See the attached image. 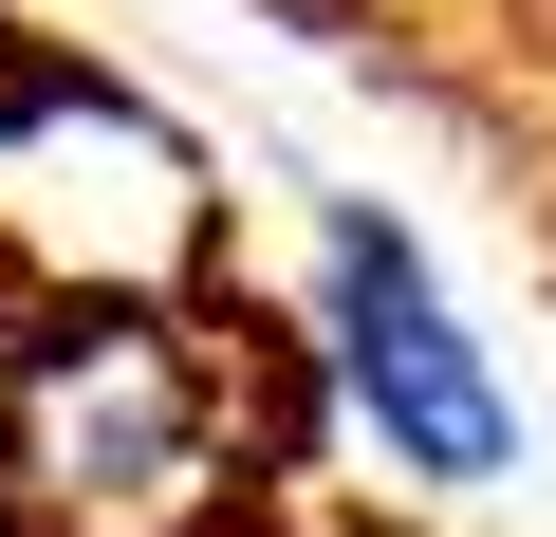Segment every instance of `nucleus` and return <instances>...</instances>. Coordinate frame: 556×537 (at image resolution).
<instances>
[{"instance_id": "3", "label": "nucleus", "mask_w": 556, "mask_h": 537, "mask_svg": "<svg viewBox=\"0 0 556 537\" xmlns=\"http://www.w3.org/2000/svg\"><path fill=\"white\" fill-rule=\"evenodd\" d=\"M278 537H390V519H278Z\"/></svg>"}, {"instance_id": "1", "label": "nucleus", "mask_w": 556, "mask_h": 537, "mask_svg": "<svg viewBox=\"0 0 556 537\" xmlns=\"http://www.w3.org/2000/svg\"><path fill=\"white\" fill-rule=\"evenodd\" d=\"M260 389L186 297L75 279L0 353V537H241Z\"/></svg>"}, {"instance_id": "2", "label": "nucleus", "mask_w": 556, "mask_h": 537, "mask_svg": "<svg viewBox=\"0 0 556 537\" xmlns=\"http://www.w3.org/2000/svg\"><path fill=\"white\" fill-rule=\"evenodd\" d=\"M298 334H316L334 426H353L408 500H501V482H519V389H501V353L464 334V297H445L427 222H390L371 186H334V204H316Z\"/></svg>"}]
</instances>
